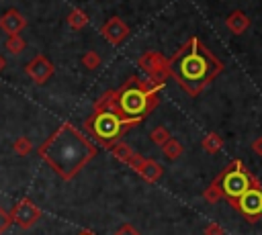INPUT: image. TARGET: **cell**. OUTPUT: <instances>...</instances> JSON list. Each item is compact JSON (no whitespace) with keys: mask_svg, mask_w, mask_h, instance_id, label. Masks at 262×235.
Listing matches in <instances>:
<instances>
[{"mask_svg":"<svg viewBox=\"0 0 262 235\" xmlns=\"http://www.w3.org/2000/svg\"><path fill=\"white\" fill-rule=\"evenodd\" d=\"M37 153L61 180L68 182L96 157L98 147L72 123H63L39 145Z\"/></svg>","mask_w":262,"mask_h":235,"instance_id":"1","label":"cell"},{"mask_svg":"<svg viewBox=\"0 0 262 235\" xmlns=\"http://www.w3.org/2000/svg\"><path fill=\"white\" fill-rule=\"evenodd\" d=\"M221 72L223 61L211 53L199 37H190L168 59V76H172L188 96L201 94Z\"/></svg>","mask_w":262,"mask_h":235,"instance_id":"2","label":"cell"},{"mask_svg":"<svg viewBox=\"0 0 262 235\" xmlns=\"http://www.w3.org/2000/svg\"><path fill=\"white\" fill-rule=\"evenodd\" d=\"M160 90L162 86H154L149 82L139 80L137 76H131L123 86L117 90L104 92L100 98L123 119L143 121L158 104H160Z\"/></svg>","mask_w":262,"mask_h":235,"instance_id":"3","label":"cell"},{"mask_svg":"<svg viewBox=\"0 0 262 235\" xmlns=\"http://www.w3.org/2000/svg\"><path fill=\"white\" fill-rule=\"evenodd\" d=\"M141 121H133V119H123L119 116L102 98H98L94 102L92 112L86 116L84 121V129L90 133V137L102 145L104 149H108L111 145H115L127 131H131L133 127H137Z\"/></svg>","mask_w":262,"mask_h":235,"instance_id":"4","label":"cell"},{"mask_svg":"<svg viewBox=\"0 0 262 235\" xmlns=\"http://www.w3.org/2000/svg\"><path fill=\"white\" fill-rule=\"evenodd\" d=\"M215 180L219 184V190H221L223 198H227L229 202L237 200L254 182H258L239 159H233L229 163V168H225Z\"/></svg>","mask_w":262,"mask_h":235,"instance_id":"5","label":"cell"},{"mask_svg":"<svg viewBox=\"0 0 262 235\" xmlns=\"http://www.w3.org/2000/svg\"><path fill=\"white\" fill-rule=\"evenodd\" d=\"M239 215H244L250 223H256L262 217V186L254 182L237 200L231 202Z\"/></svg>","mask_w":262,"mask_h":235,"instance_id":"6","label":"cell"},{"mask_svg":"<svg viewBox=\"0 0 262 235\" xmlns=\"http://www.w3.org/2000/svg\"><path fill=\"white\" fill-rule=\"evenodd\" d=\"M139 65L141 69L147 72V82L154 84V86H162L166 84V78H168V59L158 53V51H147L139 57Z\"/></svg>","mask_w":262,"mask_h":235,"instance_id":"7","label":"cell"},{"mask_svg":"<svg viewBox=\"0 0 262 235\" xmlns=\"http://www.w3.org/2000/svg\"><path fill=\"white\" fill-rule=\"evenodd\" d=\"M10 215V221L12 223H16L20 229H31V227H35L39 221H41V208L31 200V198H20L14 206H12V210L8 213Z\"/></svg>","mask_w":262,"mask_h":235,"instance_id":"8","label":"cell"},{"mask_svg":"<svg viewBox=\"0 0 262 235\" xmlns=\"http://www.w3.org/2000/svg\"><path fill=\"white\" fill-rule=\"evenodd\" d=\"M25 72H27V76H29L35 84H45V82L53 76L55 67H53V63H51L45 55H37V57H33V59L25 65Z\"/></svg>","mask_w":262,"mask_h":235,"instance_id":"9","label":"cell"},{"mask_svg":"<svg viewBox=\"0 0 262 235\" xmlns=\"http://www.w3.org/2000/svg\"><path fill=\"white\" fill-rule=\"evenodd\" d=\"M100 33H102V37H104L108 43L119 45V43H123V41L127 39V35H129V27H127V22H125L123 18H119V16H111V18L102 25Z\"/></svg>","mask_w":262,"mask_h":235,"instance_id":"10","label":"cell"},{"mask_svg":"<svg viewBox=\"0 0 262 235\" xmlns=\"http://www.w3.org/2000/svg\"><path fill=\"white\" fill-rule=\"evenodd\" d=\"M131 168H133L143 180H147V182H158V180L162 178V174H164V168H162L158 161H154V159H149V157H143V155H139V153H137V157L133 159Z\"/></svg>","mask_w":262,"mask_h":235,"instance_id":"11","label":"cell"},{"mask_svg":"<svg viewBox=\"0 0 262 235\" xmlns=\"http://www.w3.org/2000/svg\"><path fill=\"white\" fill-rule=\"evenodd\" d=\"M27 27V18L16 10V8H8L2 16H0V31L6 33V37L10 35H20V31Z\"/></svg>","mask_w":262,"mask_h":235,"instance_id":"12","label":"cell"},{"mask_svg":"<svg viewBox=\"0 0 262 235\" xmlns=\"http://www.w3.org/2000/svg\"><path fill=\"white\" fill-rule=\"evenodd\" d=\"M225 25H227V29H229L233 35H242V33L250 27V18H248L242 10H233V12L225 18Z\"/></svg>","mask_w":262,"mask_h":235,"instance_id":"13","label":"cell"},{"mask_svg":"<svg viewBox=\"0 0 262 235\" xmlns=\"http://www.w3.org/2000/svg\"><path fill=\"white\" fill-rule=\"evenodd\" d=\"M108 151H111L119 161H125L127 166H131V163H133V159L137 157V153H135L127 143H123V141H117L115 145H111V147H108Z\"/></svg>","mask_w":262,"mask_h":235,"instance_id":"14","label":"cell"},{"mask_svg":"<svg viewBox=\"0 0 262 235\" xmlns=\"http://www.w3.org/2000/svg\"><path fill=\"white\" fill-rule=\"evenodd\" d=\"M162 151H164V157H168L170 161H174V159H178V157L182 155L184 147H182V143H180L178 139L170 137V139H168V141L162 145Z\"/></svg>","mask_w":262,"mask_h":235,"instance_id":"15","label":"cell"},{"mask_svg":"<svg viewBox=\"0 0 262 235\" xmlns=\"http://www.w3.org/2000/svg\"><path fill=\"white\" fill-rule=\"evenodd\" d=\"M68 25L74 29V31H80V29H84L86 25H88V16H86V12H82L80 8H74V10H70V14H68Z\"/></svg>","mask_w":262,"mask_h":235,"instance_id":"16","label":"cell"},{"mask_svg":"<svg viewBox=\"0 0 262 235\" xmlns=\"http://www.w3.org/2000/svg\"><path fill=\"white\" fill-rule=\"evenodd\" d=\"M201 143H203V149H205L207 153H211V155L217 153V151L223 147V139H221L217 133H207Z\"/></svg>","mask_w":262,"mask_h":235,"instance_id":"17","label":"cell"},{"mask_svg":"<svg viewBox=\"0 0 262 235\" xmlns=\"http://www.w3.org/2000/svg\"><path fill=\"white\" fill-rule=\"evenodd\" d=\"M25 39L20 37V35H10V37H6V41H4V47H6V51L8 53H12V55H18L23 49H25Z\"/></svg>","mask_w":262,"mask_h":235,"instance_id":"18","label":"cell"},{"mask_svg":"<svg viewBox=\"0 0 262 235\" xmlns=\"http://www.w3.org/2000/svg\"><path fill=\"white\" fill-rule=\"evenodd\" d=\"M149 139H151L156 145H160V147H162V145L170 139V131H168L164 125H160V127H156V129L149 133Z\"/></svg>","mask_w":262,"mask_h":235,"instance_id":"19","label":"cell"},{"mask_svg":"<svg viewBox=\"0 0 262 235\" xmlns=\"http://www.w3.org/2000/svg\"><path fill=\"white\" fill-rule=\"evenodd\" d=\"M12 147H14V151H16L18 155H27V153L33 151V141H31L29 137H18V139L12 143Z\"/></svg>","mask_w":262,"mask_h":235,"instance_id":"20","label":"cell"},{"mask_svg":"<svg viewBox=\"0 0 262 235\" xmlns=\"http://www.w3.org/2000/svg\"><path fill=\"white\" fill-rule=\"evenodd\" d=\"M205 200L207 202H217V200H221L223 198V194H221V190H219V184H217V180H213L211 184H209V188L205 190Z\"/></svg>","mask_w":262,"mask_h":235,"instance_id":"21","label":"cell"},{"mask_svg":"<svg viewBox=\"0 0 262 235\" xmlns=\"http://www.w3.org/2000/svg\"><path fill=\"white\" fill-rule=\"evenodd\" d=\"M82 63H84L88 69H96V67L100 65V55H98L96 51H86V53L82 55Z\"/></svg>","mask_w":262,"mask_h":235,"instance_id":"22","label":"cell"},{"mask_svg":"<svg viewBox=\"0 0 262 235\" xmlns=\"http://www.w3.org/2000/svg\"><path fill=\"white\" fill-rule=\"evenodd\" d=\"M115 235H141V233H139L131 223H123V225L115 231Z\"/></svg>","mask_w":262,"mask_h":235,"instance_id":"23","label":"cell"},{"mask_svg":"<svg viewBox=\"0 0 262 235\" xmlns=\"http://www.w3.org/2000/svg\"><path fill=\"white\" fill-rule=\"evenodd\" d=\"M203 233H205V235H225V231H223V227H221L219 223H209Z\"/></svg>","mask_w":262,"mask_h":235,"instance_id":"24","label":"cell"},{"mask_svg":"<svg viewBox=\"0 0 262 235\" xmlns=\"http://www.w3.org/2000/svg\"><path fill=\"white\" fill-rule=\"evenodd\" d=\"M10 223H12V221H10V215L0 206V235L10 227Z\"/></svg>","mask_w":262,"mask_h":235,"instance_id":"25","label":"cell"},{"mask_svg":"<svg viewBox=\"0 0 262 235\" xmlns=\"http://www.w3.org/2000/svg\"><path fill=\"white\" fill-rule=\"evenodd\" d=\"M252 149H254L256 155H262V137H258V139L252 143Z\"/></svg>","mask_w":262,"mask_h":235,"instance_id":"26","label":"cell"},{"mask_svg":"<svg viewBox=\"0 0 262 235\" xmlns=\"http://www.w3.org/2000/svg\"><path fill=\"white\" fill-rule=\"evenodd\" d=\"M4 65H6V59H4V57H2V55H0V72H2V69H4Z\"/></svg>","mask_w":262,"mask_h":235,"instance_id":"27","label":"cell"},{"mask_svg":"<svg viewBox=\"0 0 262 235\" xmlns=\"http://www.w3.org/2000/svg\"><path fill=\"white\" fill-rule=\"evenodd\" d=\"M78 235H94L92 231H82V233H78Z\"/></svg>","mask_w":262,"mask_h":235,"instance_id":"28","label":"cell"}]
</instances>
